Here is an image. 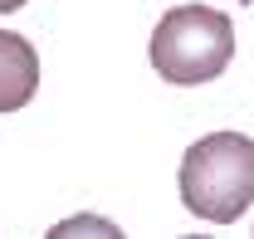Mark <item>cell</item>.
I'll list each match as a JSON object with an SVG mask.
<instances>
[{"label":"cell","mask_w":254,"mask_h":239,"mask_svg":"<svg viewBox=\"0 0 254 239\" xmlns=\"http://www.w3.org/2000/svg\"><path fill=\"white\" fill-rule=\"evenodd\" d=\"M181 200L190 215L230 225L254 200V142L240 132H210L181 156Z\"/></svg>","instance_id":"obj_1"},{"label":"cell","mask_w":254,"mask_h":239,"mask_svg":"<svg viewBox=\"0 0 254 239\" xmlns=\"http://www.w3.org/2000/svg\"><path fill=\"white\" fill-rule=\"evenodd\" d=\"M147 54L166 83H210L235 59V25L210 5H176L157 20Z\"/></svg>","instance_id":"obj_2"},{"label":"cell","mask_w":254,"mask_h":239,"mask_svg":"<svg viewBox=\"0 0 254 239\" xmlns=\"http://www.w3.org/2000/svg\"><path fill=\"white\" fill-rule=\"evenodd\" d=\"M39 88V54L25 34L0 30V113H20L30 108Z\"/></svg>","instance_id":"obj_3"},{"label":"cell","mask_w":254,"mask_h":239,"mask_svg":"<svg viewBox=\"0 0 254 239\" xmlns=\"http://www.w3.org/2000/svg\"><path fill=\"white\" fill-rule=\"evenodd\" d=\"M25 0H0V15H10V10H20Z\"/></svg>","instance_id":"obj_4"}]
</instances>
